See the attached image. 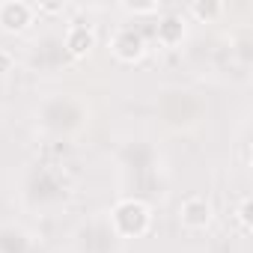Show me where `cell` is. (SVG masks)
Segmentation results:
<instances>
[{
	"mask_svg": "<svg viewBox=\"0 0 253 253\" xmlns=\"http://www.w3.org/2000/svg\"><path fill=\"white\" fill-rule=\"evenodd\" d=\"M110 226L119 238H143L152 229V209L137 197H125L110 209Z\"/></svg>",
	"mask_w": 253,
	"mask_h": 253,
	"instance_id": "6da1fadb",
	"label": "cell"
},
{
	"mask_svg": "<svg viewBox=\"0 0 253 253\" xmlns=\"http://www.w3.org/2000/svg\"><path fill=\"white\" fill-rule=\"evenodd\" d=\"M110 51H113V57L119 63L134 66V63H140L146 57L149 48H146V36L137 27H119L113 33V39H110Z\"/></svg>",
	"mask_w": 253,
	"mask_h": 253,
	"instance_id": "7a4b0ae2",
	"label": "cell"
},
{
	"mask_svg": "<svg viewBox=\"0 0 253 253\" xmlns=\"http://www.w3.org/2000/svg\"><path fill=\"white\" fill-rule=\"evenodd\" d=\"M36 12H33V3H24V0H3L0 3V30L3 33H24L30 24H33Z\"/></svg>",
	"mask_w": 253,
	"mask_h": 253,
	"instance_id": "3957f363",
	"label": "cell"
},
{
	"mask_svg": "<svg viewBox=\"0 0 253 253\" xmlns=\"http://www.w3.org/2000/svg\"><path fill=\"white\" fill-rule=\"evenodd\" d=\"M211 217H214V209H211V203H209L206 197H188V200H182V206H179V220H182V226L191 229V232L209 229Z\"/></svg>",
	"mask_w": 253,
	"mask_h": 253,
	"instance_id": "277c9868",
	"label": "cell"
},
{
	"mask_svg": "<svg viewBox=\"0 0 253 253\" xmlns=\"http://www.w3.org/2000/svg\"><path fill=\"white\" fill-rule=\"evenodd\" d=\"M95 42H98L95 27H92V24H84V21L72 24V27L66 30V39H63V45H66V51H69L72 60H86V57L92 54Z\"/></svg>",
	"mask_w": 253,
	"mask_h": 253,
	"instance_id": "5b68a950",
	"label": "cell"
},
{
	"mask_svg": "<svg viewBox=\"0 0 253 253\" xmlns=\"http://www.w3.org/2000/svg\"><path fill=\"white\" fill-rule=\"evenodd\" d=\"M185 33H188V24H185L182 15H164V18L158 21V42H161L164 48L182 45Z\"/></svg>",
	"mask_w": 253,
	"mask_h": 253,
	"instance_id": "8992f818",
	"label": "cell"
},
{
	"mask_svg": "<svg viewBox=\"0 0 253 253\" xmlns=\"http://www.w3.org/2000/svg\"><path fill=\"white\" fill-rule=\"evenodd\" d=\"M188 15L200 24H209L217 15H223V3H217V0H194V3H188Z\"/></svg>",
	"mask_w": 253,
	"mask_h": 253,
	"instance_id": "52a82bcc",
	"label": "cell"
},
{
	"mask_svg": "<svg viewBox=\"0 0 253 253\" xmlns=\"http://www.w3.org/2000/svg\"><path fill=\"white\" fill-rule=\"evenodd\" d=\"M235 223H238L241 235H250V232H253V203H250V197H244V200L238 203V209H235Z\"/></svg>",
	"mask_w": 253,
	"mask_h": 253,
	"instance_id": "ba28073f",
	"label": "cell"
},
{
	"mask_svg": "<svg viewBox=\"0 0 253 253\" xmlns=\"http://www.w3.org/2000/svg\"><path fill=\"white\" fill-rule=\"evenodd\" d=\"M125 12L131 15H158L161 12V0H152V3H122Z\"/></svg>",
	"mask_w": 253,
	"mask_h": 253,
	"instance_id": "9c48e42d",
	"label": "cell"
},
{
	"mask_svg": "<svg viewBox=\"0 0 253 253\" xmlns=\"http://www.w3.org/2000/svg\"><path fill=\"white\" fill-rule=\"evenodd\" d=\"M12 66H15L12 54H9V51H3V48H0V75H9V72H12Z\"/></svg>",
	"mask_w": 253,
	"mask_h": 253,
	"instance_id": "30bf717a",
	"label": "cell"
},
{
	"mask_svg": "<svg viewBox=\"0 0 253 253\" xmlns=\"http://www.w3.org/2000/svg\"><path fill=\"white\" fill-rule=\"evenodd\" d=\"M33 12H45V15H57V12H63V3H33Z\"/></svg>",
	"mask_w": 253,
	"mask_h": 253,
	"instance_id": "8fae6325",
	"label": "cell"
}]
</instances>
